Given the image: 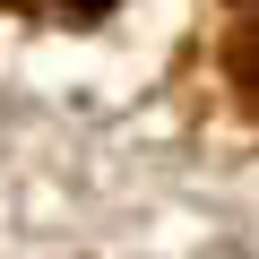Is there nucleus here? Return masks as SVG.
<instances>
[{"label":"nucleus","instance_id":"7ed1b4c3","mask_svg":"<svg viewBox=\"0 0 259 259\" xmlns=\"http://www.w3.org/2000/svg\"><path fill=\"white\" fill-rule=\"evenodd\" d=\"M233 9H250V18H259V0H233Z\"/></svg>","mask_w":259,"mask_h":259},{"label":"nucleus","instance_id":"f03ea898","mask_svg":"<svg viewBox=\"0 0 259 259\" xmlns=\"http://www.w3.org/2000/svg\"><path fill=\"white\" fill-rule=\"evenodd\" d=\"M69 9H87V18H95V9H112V0H69Z\"/></svg>","mask_w":259,"mask_h":259},{"label":"nucleus","instance_id":"f257e3e1","mask_svg":"<svg viewBox=\"0 0 259 259\" xmlns=\"http://www.w3.org/2000/svg\"><path fill=\"white\" fill-rule=\"evenodd\" d=\"M233 87H242V104L259 112V35H242V44H233Z\"/></svg>","mask_w":259,"mask_h":259}]
</instances>
